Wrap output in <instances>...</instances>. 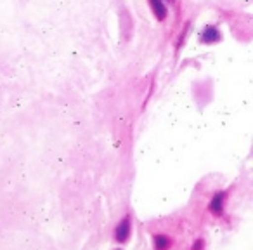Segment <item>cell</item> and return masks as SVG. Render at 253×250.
<instances>
[{
	"label": "cell",
	"instance_id": "obj_4",
	"mask_svg": "<svg viewBox=\"0 0 253 250\" xmlns=\"http://www.w3.org/2000/svg\"><path fill=\"white\" fill-rule=\"evenodd\" d=\"M222 198H224V195H222V193H218L217 197H215V200L211 201L210 208L215 212V214H220V210H222Z\"/></svg>",
	"mask_w": 253,
	"mask_h": 250
},
{
	"label": "cell",
	"instance_id": "obj_5",
	"mask_svg": "<svg viewBox=\"0 0 253 250\" xmlns=\"http://www.w3.org/2000/svg\"><path fill=\"white\" fill-rule=\"evenodd\" d=\"M201 249V242L200 243H196V245H194V250H200Z\"/></svg>",
	"mask_w": 253,
	"mask_h": 250
},
{
	"label": "cell",
	"instance_id": "obj_3",
	"mask_svg": "<svg viewBox=\"0 0 253 250\" xmlns=\"http://www.w3.org/2000/svg\"><path fill=\"white\" fill-rule=\"evenodd\" d=\"M170 247V240L163 235L155 236V249L156 250H167Z\"/></svg>",
	"mask_w": 253,
	"mask_h": 250
},
{
	"label": "cell",
	"instance_id": "obj_1",
	"mask_svg": "<svg viewBox=\"0 0 253 250\" xmlns=\"http://www.w3.org/2000/svg\"><path fill=\"white\" fill-rule=\"evenodd\" d=\"M128 233H130V219L125 217L122 221V224L118 226V229H116V238H118L120 242H125V240L128 238Z\"/></svg>",
	"mask_w": 253,
	"mask_h": 250
},
{
	"label": "cell",
	"instance_id": "obj_2",
	"mask_svg": "<svg viewBox=\"0 0 253 250\" xmlns=\"http://www.w3.org/2000/svg\"><path fill=\"white\" fill-rule=\"evenodd\" d=\"M149 4H151L153 12H155L156 18H158V19H165L167 9H165V5H163L162 0H149Z\"/></svg>",
	"mask_w": 253,
	"mask_h": 250
}]
</instances>
